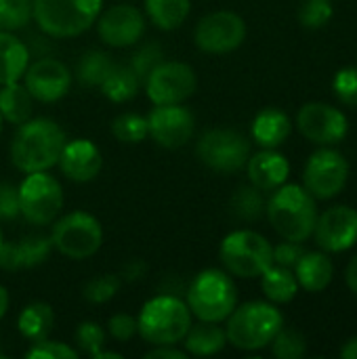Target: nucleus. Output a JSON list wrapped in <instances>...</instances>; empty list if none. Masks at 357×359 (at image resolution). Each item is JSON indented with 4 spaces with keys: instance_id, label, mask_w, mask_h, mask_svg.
<instances>
[{
    "instance_id": "1",
    "label": "nucleus",
    "mask_w": 357,
    "mask_h": 359,
    "mask_svg": "<svg viewBox=\"0 0 357 359\" xmlns=\"http://www.w3.org/2000/svg\"><path fill=\"white\" fill-rule=\"evenodd\" d=\"M63 128L50 118H29L17 126L11 141V162L23 175L57 166L65 145Z\"/></svg>"
},
{
    "instance_id": "2",
    "label": "nucleus",
    "mask_w": 357,
    "mask_h": 359,
    "mask_svg": "<svg viewBox=\"0 0 357 359\" xmlns=\"http://www.w3.org/2000/svg\"><path fill=\"white\" fill-rule=\"evenodd\" d=\"M267 219L282 240L305 242L314 236L318 221L316 198L301 185H280L265 204Z\"/></svg>"
},
{
    "instance_id": "3",
    "label": "nucleus",
    "mask_w": 357,
    "mask_h": 359,
    "mask_svg": "<svg viewBox=\"0 0 357 359\" xmlns=\"http://www.w3.org/2000/svg\"><path fill=\"white\" fill-rule=\"evenodd\" d=\"M191 328V311L185 299L177 294H156L149 299L137 318V334L156 345H181L187 330Z\"/></svg>"
},
{
    "instance_id": "4",
    "label": "nucleus",
    "mask_w": 357,
    "mask_h": 359,
    "mask_svg": "<svg viewBox=\"0 0 357 359\" xmlns=\"http://www.w3.org/2000/svg\"><path fill=\"white\" fill-rule=\"evenodd\" d=\"M227 343L240 351H261L271 345L284 326V316L274 303L250 301L236 307L225 320Z\"/></svg>"
},
{
    "instance_id": "5",
    "label": "nucleus",
    "mask_w": 357,
    "mask_h": 359,
    "mask_svg": "<svg viewBox=\"0 0 357 359\" xmlns=\"http://www.w3.org/2000/svg\"><path fill=\"white\" fill-rule=\"evenodd\" d=\"M103 11V0H32V19L55 40L76 38L90 29Z\"/></svg>"
},
{
    "instance_id": "6",
    "label": "nucleus",
    "mask_w": 357,
    "mask_h": 359,
    "mask_svg": "<svg viewBox=\"0 0 357 359\" xmlns=\"http://www.w3.org/2000/svg\"><path fill=\"white\" fill-rule=\"evenodd\" d=\"M185 303L200 322H225L238 307L234 276L225 269H204L185 288Z\"/></svg>"
},
{
    "instance_id": "7",
    "label": "nucleus",
    "mask_w": 357,
    "mask_h": 359,
    "mask_svg": "<svg viewBox=\"0 0 357 359\" xmlns=\"http://www.w3.org/2000/svg\"><path fill=\"white\" fill-rule=\"evenodd\" d=\"M219 259L225 271L234 278L252 280L274 265V246L269 240L252 229H236L223 238Z\"/></svg>"
},
{
    "instance_id": "8",
    "label": "nucleus",
    "mask_w": 357,
    "mask_h": 359,
    "mask_svg": "<svg viewBox=\"0 0 357 359\" xmlns=\"http://www.w3.org/2000/svg\"><path fill=\"white\" fill-rule=\"evenodd\" d=\"M53 248L72 261H84L103 246V227L97 217L84 210H74L57 217L50 231Z\"/></svg>"
},
{
    "instance_id": "9",
    "label": "nucleus",
    "mask_w": 357,
    "mask_h": 359,
    "mask_svg": "<svg viewBox=\"0 0 357 359\" xmlns=\"http://www.w3.org/2000/svg\"><path fill=\"white\" fill-rule=\"evenodd\" d=\"M63 200L61 183L48 170L29 172L19 185V210L29 225L44 227L55 223L63 210Z\"/></svg>"
},
{
    "instance_id": "10",
    "label": "nucleus",
    "mask_w": 357,
    "mask_h": 359,
    "mask_svg": "<svg viewBox=\"0 0 357 359\" xmlns=\"http://www.w3.org/2000/svg\"><path fill=\"white\" fill-rule=\"evenodd\" d=\"M198 160L221 175L238 172L250 158V141L234 128H210L196 143Z\"/></svg>"
},
{
    "instance_id": "11",
    "label": "nucleus",
    "mask_w": 357,
    "mask_h": 359,
    "mask_svg": "<svg viewBox=\"0 0 357 359\" xmlns=\"http://www.w3.org/2000/svg\"><path fill=\"white\" fill-rule=\"evenodd\" d=\"M143 88L154 105H177L196 93L198 78L194 67L183 61H160L147 74Z\"/></svg>"
},
{
    "instance_id": "12",
    "label": "nucleus",
    "mask_w": 357,
    "mask_h": 359,
    "mask_svg": "<svg viewBox=\"0 0 357 359\" xmlns=\"http://www.w3.org/2000/svg\"><path fill=\"white\" fill-rule=\"evenodd\" d=\"M349 179V162L347 158L332 149L322 147L314 151L303 170V187L316 200H332L337 198Z\"/></svg>"
},
{
    "instance_id": "13",
    "label": "nucleus",
    "mask_w": 357,
    "mask_h": 359,
    "mask_svg": "<svg viewBox=\"0 0 357 359\" xmlns=\"http://www.w3.org/2000/svg\"><path fill=\"white\" fill-rule=\"evenodd\" d=\"M246 40V23L234 11H213L204 15L194 29V42L202 53L227 55Z\"/></svg>"
},
{
    "instance_id": "14",
    "label": "nucleus",
    "mask_w": 357,
    "mask_h": 359,
    "mask_svg": "<svg viewBox=\"0 0 357 359\" xmlns=\"http://www.w3.org/2000/svg\"><path fill=\"white\" fill-rule=\"evenodd\" d=\"M297 126L307 141L322 147L339 145L349 133L347 116L339 107L322 101L305 103L297 114Z\"/></svg>"
},
{
    "instance_id": "15",
    "label": "nucleus",
    "mask_w": 357,
    "mask_h": 359,
    "mask_svg": "<svg viewBox=\"0 0 357 359\" xmlns=\"http://www.w3.org/2000/svg\"><path fill=\"white\" fill-rule=\"evenodd\" d=\"M21 80L29 95L34 97V101L55 103L69 93L72 72L61 59L53 55H42L40 59L29 61Z\"/></svg>"
},
{
    "instance_id": "16",
    "label": "nucleus",
    "mask_w": 357,
    "mask_h": 359,
    "mask_svg": "<svg viewBox=\"0 0 357 359\" xmlns=\"http://www.w3.org/2000/svg\"><path fill=\"white\" fill-rule=\"evenodd\" d=\"M95 25L103 44L114 48H126L135 46L145 34V15L137 6L120 2L101 11Z\"/></svg>"
},
{
    "instance_id": "17",
    "label": "nucleus",
    "mask_w": 357,
    "mask_h": 359,
    "mask_svg": "<svg viewBox=\"0 0 357 359\" xmlns=\"http://www.w3.org/2000/svg\"><path fill=\"white\" fill-rule=\"evenodd\" d=\"M149 137L164 149H179L191 141L196 130V118L183 103L177 105H154L147 116Z\"/></svg>"
},
{
    "instance_id": "18",
    "label": "nucleus",
    "mask_w": 357,
    "mask_h": 359,
    "mask_svg": "<svg viewBox=\"0 0 357 359\" xmlns=\"http://www.w3.org/2000/svg\"><path fill=\"white\" fill-rule=\"evenodd\" d=\"M316 242L324 252H345L357 244V210L351 206H330L318 215Z\"/></svg>"
},
{
    "instance_id": "19",
    "label": "nucleus",
    "mask_w": 357,
    "mask_h": 359,
    "mask_svg": "<svg viewBox=\"0 0 357 359\" xmlns=\"http://www.w3.org/2000/svg\"><path fill=\"white\" fill-rule=\"evenodd\" d=\"M57 166L61 168V172L69 181H74V183H88V181H93L101 172L103 156H101L99 147L93 141H88V139H74V141H65Z\"/></svg>"
},
{
    "instance_id": "20",
    "label": "nucleus",
    "mask_w": 357,
    "mask_h": 359,
    "mask_svg": "<svg viewBox=\"0 0 357 359\" xmlns=\"http://www.w3.org/2000/svg\"><path fill=\"white\" fill-rule=\"evenodd\" d=\"M246 172L250 185H255L261 191H274L280 185L286 183L290 175V164L286 156H282L276 149H261L259 154H250L246 162Z\"/></svg>"
},
{
    "instance_id": "21",
    "label": "nucleus",
    "mask_w": 357,
    "mask_h": 359,
    "mask_svg": "<svg viewBox=\"0 0 357 359\" xmlns=\"http://www.w3.org/2000/svg\"><path fill=\"white\" fill-rule=\"evenodd\" d=\"M252 141L263 149L280 147L292 133V122L288 114L280 107H265L252 120Z\"/></svg>"
},
{
    "instance_id": "22",
    "label": "nucleus",
    "mask_w": 357,
    "mask_h": 359,
    "mask_svg": "<svg viewBox=\"0 0 357 359\" xmlns=\"http://www.w3.org/2000/svg\"><path fill=\"white\" fill-rule=\"evenodd\" d=\"M295 276L299 288L307 292H322L330 286L335 278V265L326 252H303L295 265Z\"/></svg>"
},
{
    "instance_id": "23",
    "label": "nucleus",
    "mask_w": 357,
    "mask_h": 359,
    "mask_svg": "<svg viewBox=\"0 0 357 359\" xmlns=\"http://www.w3.org/2000/svg\"><path fill=\"white\" fill-rule=\"evenodd\" d=\"M29 48L13 32L0 29V86L23 78L29 65Z\"/></svg>"
},
{
    "instance_id": "24",
    "label": "nucleus",
    "mask_w": 357,
    "mask_h": 359,
    "mask_svg": "<svg viewBox=\"0 0 357 359\" xmlns=\"http://www.w3.org/2000/svg\"><path fill=\"white\" fill-rule=\"evenodd\" d=\"M181 345L187 355L208 358L225 349L227 334H225V328H221L217 322H198L196 326L191 324Z\"/></svg>"
},
{
    "instance_id": "25",
    "label": "nucleus",
    "mask_w": 357,
    "mask_h": 359,
    "mask_svg": "<svg viewBox=\"0 0 357 359\" xmlns=\"http://www.w3.org/2000/svg\"><path fill=\"white\" fill-rule=\"evenodd\" d=\"M32 111H34V97L29 95V90L21 80L0 86V116L4 122L19 126L32 118Z\"/></svg>"
},
{
    "instance_id": "26",
    "label": "nucleus",
    "mask_w": 357,
    "mask_h": 359,
    "mask_svg": "<svg viewBox=\"0 0 357 359\" xmlns=\"http://www.w3.org/2000/svg\"><path fill=\"white\" fill-rule=\"evenodd\" d=\"M53 326H55V311L48 303H42V301L25 305L17 318L19 334L29 343L46 339L50 334Z\"/></svg>"
},
{
    "instance_id": "27",
    "label": "nucleus",
    "mask_w": 357,
    "mask_h": 359,
    "mask_svg": "<svg viewBox=\"0 0 357 359\" xmlns=\"http://www.w3.org/2000/svg\"><path fill=\"white\" fill-rule=\"evenodd\" d=\"M261 290L267 297L269 303L274 305H284L290 303L297 292H299V282L292 269L282 267V265H269L261 273Z\"/></svg>"
},
{
    "instance_id": "28",
    "label": "nucleus",
    "mask_w": 357,
    "mask_h": 359,
    "mask_svg": "<svg viewBox=\"0 0 357 359\" xmlns=\"http://www.w3.org/2000/svg\"><path fill=\"white\" fill-rule=\"evenodd\" d=\"M191 13V0H145L147 19L164 32L179 29Z\"/></svg>"
},
{
    "instance_id": "29",
    "label": "nucleus",
    "mask_w": 357,
    "mask_h": 359,
    "mask_svg": "<svg viewBox=\"0 0 357 359\" xmlns=\"http://www.w3.org/2000/svg\"><path fill=\"white\" fill-rule=\"evenodd\" d=\"M141 86H143V82L137 78V74L130 69L128 63H114L112 72L107 74V78L103 80V84L99 88L109 101L126 103L137 97Z\"/></svg>"
},
{
    "instance_id": "30",
    "label": "nucleus",
    "mask_w": 357,
    "mask_h": 359,
    "mask_svg": "<svg viewBox=\"0 0 357 359\" xmlns=\"http://www.w3.org/2000/svg\"><path fill=\"white\" fill-rule=\"evenodd\" d=\"M114 61L112 55L105 50H86L76 65V78L82 86L88 88H99L107 74L112 72Z\"/></svg>"
},
{
    "instance_id": "31",
    "label": "nucleus",
    "mask_w": 357,
    "mask_h": 359,
    "mask_svg": "<svg viewBox=\"0 0 357 359\" xmlns=\"http://www.w3.org/2000/svg\"><path fill=\"white\" fill-rule=\"evenodd\" d=\"M265 204L267 202L263 200L261 189H257L255 185H242L231 196L229 208H231L234 217H238L240 221L252 223V221L261 219V215L265 212Z\"/></svg>"
},
{
    "instance_id": "32",
    "label": "nucleus",
    "mask_w": 357,
    "mask_h": 359,
    "mask_svg": "<svg viewBox=\"0 0 357 359\" xmlns=\"http://www.w3.org/2000/svg\"><path fill=\"white\" fill-rule=\"evenodd\" d=\"M112 135L116 137V141L126 143V145L141 143V141H145L149 137L147 118L141 116V114H133V111L120 114L112 122Z\"/></svg>"
},
{
    "instance_id": "33",
    "label": "nucleus",
    "mask_w": 357,
    "mask_h": 359,
    "mask_svg": "<svg viewBox=\"0 0 357 359\" xmlns=\"http://www.w3.org/2000/svg\"><path fill=\"white\" fill-rule=\"evenodd\" d=\"M122 278L120 273H103V276H97L93 280H88L82 288V297L93 303V305H103L107 301H112L118 290L122 288Z\"/></svg>"
},
{
    "instance_id": "34",
    "label": "nucleus",
    "mask_w": 357,
    "mask_h": 359,
    "mask_svg": "<svg viewBox=\"0 0 357 359\" xmlns=\"http://www.w3.org/2000/svg\"><path fill=\"white\" fill-rule=\"evenodd\" d=\"M17 244H19L23 269H32V267H38V265L46 263V259L50 257V250H53L50 238H46L42 233L25 236V238L17 240Z\"/></svg>"
},
{
    "instance_id": "35",
    "label": "nucleus",
    "mask_w": 357,
    "mask_h": 359,
    "mask_svg": "<svg viewBox=\"0 0 357 359\" xmlns=\"http://www.w3.org/2000/svg\"><path fill=\"white\" fill-rule=\"evenodd\" d=\"M271 353L278 359H301L307 353V341L299 330L282 326L271 341Z\"/></svg>"
},
{
    "instance_id": "36",
    "label": "nucleus",
    "mask_w": 357,
    "mask_h": 359,
    "mask_svg": "<svg viewBox=\"0 0 357 359\" xmlns=\"http://www.w3.org/2000/svg\"><path fill=\"white\" fill-rule=\"evenodd\" d=\"M32 21V0H0V29L17 32Z\"/></svg>"
},
{
    "instance_id": "37",
    "label": "nucleus",
    "mask_w": 357,
    "mask_h": 359,
    "mask_svg": "<svg viewBox=\"0 0 357 359\" xmlns=\"http://www.w3.org/2000/svg\"><path fill=\"white\" fill-rule=\"evenodd\" d=\"M74 341H76L78 353L82 351V353L95 358V355L107 345V332H105L103 326L97 324V322H82V324L76 328Z\"/></svg>"
},
{
    "instance_id": "38",
    "label": "nucleus",
    "mask_w": 357,
    "mask_h": 359,
    "mask_svg": "<svg viewBox=\"0 0 357 359\" xmlns=\"http://www.w3.org/2000/svg\"><path fill=\"white\" fill-rule=\"evenodd\" d=\"M160 61H164V50H162V46H160L158 42H147V44H141V46L130 55L128 65H130V69L137 74V78H139L141 82H145L147 74H149Z\"/></svg>"
},
{
    "instance_id": "39",
    "label": "nucleus",
    "mask_w": 357,
    "mask_h": 359,
    "mask_svg": "<svg viewBox=\"0 0 357 359\" xmlns=\"http://www.w3.org/2000/svg\"><path fill=\"white\" fill-rule=\"evenodd\" d=\"M332 19L330 0H303L299 6V21L307 29H320Z\"/></svg>"
},
{
    "instance_id": "40",
    "label": "nucleus",
    "mask_w": 357,
    "mask_h": 359,
    "mask_svg": "<svg viewBox=\"0 0 357 359\" xmlns=\"http://www.w3.org/2000/svg\"><path fill=\"white\" fill-rule=\"evenodd\" d=\"M78 349L61 343V341H50L48 337L42 341L32 343L29 351L25 353L27 359H78Z\"/></svg>"
},
{
    "instance_id": "41",
    "label": "nucleus",
    "mask_w": 357,
    "mask_h": 359,
    "mask_svg": "<svg viewBox=\"0 0 357 359\" xmlns=\"http://www.w3.org/2000/svg\"><path fill=\"white\" fill-rule=\"evenodd\" d=\"M332 90L347 107H357V67H343L332 78Z\"/></svg>"
},
{
    "instance_id": "42",
    "label": "nucleus",
    "mask_w": 357,
    "mask_h": 359,
    "mask_svg": "<svg viewBox=\"0 0 357 359\" xmlns=\"http://www.w3.org/2000/svg\"><path fill=\"white\" fill-rule=\"evenodd\" d=\"M107 334L118 343H128L137 334V318L128 313H116L107 322Z\"/></svg>"
},
{
    "instance_id": "43",
    "label": "nucleus",
    "mask_w": 357,
    "mask_h": 359,
    "mask_svg": "<svg viewBox=\"0 0 357 359\" xmlns=\"http://www.w3.org/2000/svg\"><path fill=\"white\" fill-rule=\"evenodd\" d=\"M19 215V187L0 183V221H15Z\"/></svg>"
},
{
    "instance_id": "44",
    "label": "nucleus",
    "mask_w": 357,
    "mask_h": 359,
    "mask_svg": "<svg viewBox=\"0 0 357 359\" xmlns=\"http://www.w3.org/2000/svg\"><path fill=\"white\" fill-rule=\"evenodd\" d=\"M303 252H305V248L301 246V242L284 240L282 244L274 246V263L282 265V267H288V269H295V265L303 257Z\"/></svg>"
},
{
    "instance_id": "45",
    "label": "nucleus",
    "mask_w": 357,
    "mask_h": 359,
    "mask_svg": "<svg viewBox=\"0 0 357 359\" xmlns=\"http://www.w3.org/2000/svg\"><path fill=\"white\" fill-rule=\"evenodd\" d=\"M0 269L2 271H19L23 269L21 263V252H19V244L15 242H2L0 244Z\"/></svg>"
},
{
    "instance_id": "46",
    "label": "nucleus",
    "mask_w": 357,
    "mask_h": 359,
    "mask_svg": "<svg viewBox=\"0 0 357 359\" xmlns=\"http://www.w3.org/2000/svg\"><path fill=\"white\" fill-rule=\"evenodd\" d=\"M147 359H185V349H177V345H156L145 353Z\"/></svg>"
},
{
    "instance_id": "47",
    "label": "nucleus",
    "mask_w": 357,
    "mask_h": 359,
    "mask_svg": "<svg viewBox=\"0 0 357 359\" xmlns=\"http://www.w3.org/2000/svg\"><path fill=\"white\" fill-rule=\"evenodd\" d=\"M145 271H147L145 261L133 259L130 263L124 265V269L120 271V278H122V282H137V280H141L145 276Z\"/></svg>"
},
{
    "instance_id": "48",
    "label": "nucleus",
    "mask_w": 357,
    "mask_h": 359,
    "mask_svg": "<svg viewBox=\"0 0 357 359\" xmlns=\"http://www.w3.org/2000/svg\"><path fill=\"white\" fill-rule=\"evenodd\" d=\"M345 282H347L349 290L357 297V255L349 261V265L345 269Z\"/></svg>"
},
{
    "instance_id": "49",
    "label": "nucleus",
    "mask_w": 357,
    "mask_h": 359,
    "mask_svg": "<svg viewBox=\"0 0 357 359\" xmlns=\"http://www.w3.org/2000/svg\"><path fill=\"white\" fill-rule=\"evenodd\" d=\"M341 358L343 359H357V337L349 339L343 347H341Z\"/></svg>"
},
{
    "instance_id": "50",
    "label": "nucleus",
    "mask_w": 357,
    "mask_h": 359,
    "mask_svg": "<svg viewBox=\"0 0 357 359\" xmlns=\"http://www.w3.org/2000/svg\"><path fill=\"white\" fill-rule=\"evenodd\" d=\"M8 305H11V299H8V292H6V288L0 284V320L6 316V311H8Z\"/></svg>"
},
{
    "instance_id": "51",
    "label": "nucleus",
    "mask_w": 357,
    "mask_h": 359,
    "mask_svg": "<svg viewBox=\"0 0 357 359\" xmlns=\"http://www.w3.org/2000/svg\"><path fill=\"white\" fill-rule=\"evenodd\" d=\"M2 242H4V240H2V229H0V244H2Z\"/></svg>"
},
{
    "instance_id": "52",
    "label": "nucleus",
    "mask_w": 357,
    "mask_h": 359,
    "mask_svg": "<svg viewBox=\"0 0 357 359\" xmlns=\"http://www.w3.org/2000/svg\"><path fill=\"white\" fill-rule=\"evenodd\" d=\"M0 133H2V116H0Z\"/></svg>"
}]
</instances>
